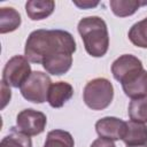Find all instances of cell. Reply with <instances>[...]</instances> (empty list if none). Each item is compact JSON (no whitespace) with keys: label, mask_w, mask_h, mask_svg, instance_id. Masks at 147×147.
Returning a JSON list of instances; mask_svg holds the SVG:
<instances>
[{"label":"cell","mask_w":147,"mask_h":147,"mask_svg":"<svg viewBox=\"0 0 147 147\" xmlns=\"http://www.w3.org/2000/svg\"><path fill=\"white\" fill-rule=\"evenodd\" d=\"M147 5V1L140 0H110L109 6L111 11L118 17H126L133 15L141 6Z\"/></svg>","instance_id":"15"},{"label":"cell","mask_w":147,"mask_h":147,"mask_svg":"<svg viewBox=\"0 0 147 147\" xmlns=\"http://www.w3.org/2000/svg\"><path fill=\"white\" fill-rule=\"evenodd\" d=\"M122 88L125 95L132 100L147 96V71L144 69L139 74L130 77L122 84Z\"/></svg>","instance_id":"10"},{"label":"cell","mask_w":147,"mask_h":147,"mask_svg":"<svg viewBox=\"0 0 147 147\" xmlns=\"http://www.w3.org/2000/svg\"><path fill=\"white\" fill-rule=\"evenodd\" d=\"M0 147H32L31 138L20 132L15 126L10 127L9 134L2 138Z\"/></svg>","instance_id":"18"},{"label":"cell","mask_w":147,"mask_h":147,"mask_svg":"<svg viewBox=\"0 0 147 147\" xmlns=\"http://www.w3.org/2000/svg\"><path fill=\"white\" fill-rule=\"evenodd\" d=\"M126 146H140L147 144V126L144 123L126 122V132L123 138Z\"/></svg>","instance_id":"12"},{"label":"cell","mask_w":147,"mask_h":147,"mask_svg":"<svg viewBox=\"0 0 147 147\" xmlns=\"http://www.w3.org/2000/svg\"><path fill=\"white\" fill-rule=\"evenodd\" d=\"M77 29L88 55L93 57H102L106 55L109 47V33L107 24L101 17H84L78 22Z\"/></svg>","instance_id":"2"},{"label":"cell","mask_w":147,"mask_h":147,"mask_svg":"<svg viewBox=\"0 0 147 147\" xmlns=\"http://www.w3.org/2000/svg\"><path fill=\"white\" fill-rule=\"evenodd\" d=\"M47 124V117L44 113L28 108L17 114L16 117V129L29 136H38L44 132Z\"/></svg>","instance_id":"6"},{"label":"cell","mask_w":147,"mask_h":147,"mask_svg":"<svg viewBox=\"0 0 147 147\" xmlns=\"http://www.w3.org/2000/svg\"><path fill=\"white\" fill-rule=\"evenodd\" d=\"M114 87L107 78H94L90 80L83 91L85 105L92 110H103L111 103Z\"/></svg>","instance_id":"3"},{"label":"cell","mask_w":147,"mask_h":147,"mask_svg":"<svg viewBox=\"0 0 147 147\" xmlns=\"http://www.w3.org/2000/svg\"><path fill=\"white\" fill-rule=\"evenodd\" d=\"M22 23L20 13L11 7L0 8V33L13 32L20 28Z\"/></svg>","instance_id":"14"},{"label":"cell","mask_w":147,"mask_h":147,"mask_svg":"<svg viewBox=\"0 0 147 147\" xmlns=\"http://www.w3.org/2000/svg\"><path fill=\"white\" fill-rule=\"evenodd\" d=\"M74 3H75L77 7L82 8V9H86V8H93V7L98 6V5H99V1L92 2V1H88V0H84V1H76V0H75Z\"/></svg>","instance_id":"22"},{"label":"cell","mask_w":147,"mask_h":147,"mask_svg":"<svg viewBox=\"0 0 147 147\" xmlns=\"http://www.w3.org/2000/svg\"><path fill=\"white\" fill-rule=\"evenodd\" d=\"M76 41L72 34L64 30L32 31L25 42L24 56L32 63H42L45 60L61 54H74Z\"/></svg>","instance_id":"1"},{"label":"cell","mask_w":147,"mask_h":147,"mask_svg":"<svg viewBox=\"0 0 147 147\" xmlns=\"http://www.w3.org/2000/svg\"><path fill=\"white\" fill-rule=\"evenodd\" d=\"M72 136L64 130L55 129L47 133L44 147H74Z\"/></svg>","instance_id":"16"},{"label":"cell","mask_w":147,"mask_h":147,"mask_svg":"<svg viewBox=\"0 0 147 147\" xmlns=\"http://www.w3.org/2000/svg\"><path fill=\"white\" fill-rule=\"evenodd\" d=\"M74 95V87L67 82H56L52 83L48 94L47 102L52 108H61L63 105L69 101Z\"/></svg>","instance_id":"9"},{"label":"cell","mask_w":147,"mask_h":147,"mask_svg":"<svg viewBox=\"0 0 147 147\" xmlns=\"http://www.w3.org/2000/svg\"><path fill=\"white\" fill-rule=\"evenodd\" d=\"M52 85L49 76L41 71H32L30 77L20 87L22 96L33 103H42L47 100L48 90Z\"/></svg>","instance_id":"4"},{"label":"cell","mask_w":147,"mask_h":147,"mask_svg":"<svg viewBox=\"0 0 147 147\" xmlns=\"http://www.w3.org/2000/svg\"><path fill=\"white\" fill-rule=\"evenodd\" d=\"M44 69L54 76H61L68 72L72 64V55L71 54H61L48 60H45L42 63Z\"/></svg>","instance_id":"13"},{"label":"cell","mask_w":147,"mask_h":147,"mask_svg":"<svg viewBox=\"0 0 147 147\" xmlns=\"http://www.w3.org/2000/svg\"><path fill=\"white\" fill-rule=\"evenodd\" d=\"M95 131L100 138L111 141L123 140L126 132V122L117 117L107 116L95 123Z\"/></svg>","instance_id":"8"},{"label":"cell","mask_w":147,"mask_h":147,"mask_svg":"<svg viewBox=\"0 0 147 147\" xmlns=\"http://www.w3.org/2000/svg\"><path fill=\"white\" fill-rule=\"evenodd\" d=\"M90 147H116L114 141L108 140V139H103V138H98L95 139Z\"/></svg>","instance_id":"21"},{"label":"cell","mask_w":147,"mask_h":147,"mask_svg":"<svg viewBox=\"0 0 147 147\" xmlns=\"http://www.w3.org/2000/svg\"><path fill=\"white\" fill-rule=\"evenodd\" d=\"M130 41L140 48H147V17L134 23L127 33Z\"/></svg>","instance_id":"17"},{"label":"cell","mask_w":147,"mask_h":147,"mask_svg":"<svg viewBox=\"0 0 147 147\" xmlns=\"http://www.w3.org/2000/svg\"><path fill=\"white\" fill-rule=\"evenodd\" d=\"M131 121L138 123H147V96L131 100L127 109Z\"/></svg>","instance_id":"19"},{"label":"cell","mask_w":147,"mask_h":147,"mask_svg":"<svg viewBox=\"0 0 147 147\" xmlns=\"http://www.w3.org/2000/svg\"><path fill=\"white\" fill-rule=\"evenodd\" d=\"M55 9V2L52 0H30L25 3L26 15L32 21H40L48 17Z\"/></svg>","instance_id":"11"},{"label":"cell","mask_w":147,"mask_h":147,"mask_svg":"<svg viewBox=\"0 0 147 147\" xmlns=\"http://www.w3.org/2000/svg\"><path fill=\"white\" fill-rule=\"evenodd\" d=\"M141 70H144L141 61L132 54H123L111 64V74L121 84H123L130 77L139 74Z\"/></svg>","instance_id":"7"},{"label":"cell","mask_w":147,"mask_h":147,"mask_svg":"<svg viewBox=\"0 0 147 147\" xmlns=\"http://www.w3.org/2000/svg\"><path fill=\"white\" fill-rule=\"evenodd\" d=\"M10 98H11V92H10V88L7 84H5L3 82H1V108L3 109L6 107V105L10 101Z\"/></svg>","instance_id":"20"},{"label":"cell","mask_w":147,"mask_h":147,"mask_svg":"<svg viewBox=\"0 0 147 147\" xmlns=\"http://www.w3.org/2000/svg\"><path fill=\"white\" fill-rule=\"evenodd\" d=\"M32 74L29 60L23 55L10 57L2 70V82L11 87H21Z\"/></svg>","instance_id":"5"},{"label":"cell","mask_w":147,"mask_h":147,"mask_svg":"<svg viewBox=\"0 0 147 147\" xmlns=\"http://www.w3.org/2000/svg\"><path fill=\"white\" fill-rule=\"evenodd\" d=\"M127 147H147V144L146 145H140V146H127Z\"/></svg>","instance_id":"23"}]
</instances>
